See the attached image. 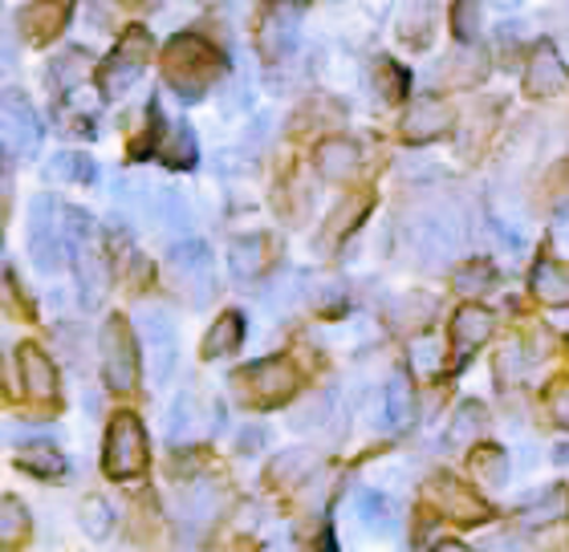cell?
Segmentation results:
<instances>
[{"label":"cell","mask_w":569,"mask_h":552,"mask_svg":"<svg viewBox=\"0 0 569 552\" xmlns=\"http://www.w3.org/2000/svg\"><path fill=\"white\" fill-rule=\"evenodd\" d=\"M216 70H220V58H216V49L208 41L191 33L171 37V46L163 53V73L183 102H200L203 90L216 82Z\"/></svg>","instance_id":"obj_1"},{"label":"cell","mask_w":569,"mask_h":552,"mask_svg":"<svg viewBox=\"0 0 569 552\" xmlns=\"http://www.w3.org/2000/svg\"><path fill=\"white\" fill-rule=\"evenodd\" d=\"M61 212V203L53 195H33L29 200V260H33L37 272H53L66 264V215Z\"/></svg>","instance_id":"obj_2"},{"label":"cell","mask_w":569,"mask_h":552,"mask_svg":"<svg viewBox=\"0 0 569 552\" xmlns=\"http://www.w3.org/2000/svg\"><path fill=\"white\" fill-rule=\"evenodd\" d=\"M102 468L110 480H134L147 471V431L131 411H122L107 426V446H102Z\"/></svg>","instance_id":"obj_3"},{"label":"cell","mask_w":569,"mask_h":552,"mask_svg":"<svg viewBox=\"0 0 569 552\" xmlns=\"http://www.w3.org/2000/svg\"><path fill=\"white\" fill-rule=\"evenodd\" d=\"M147 53H151V37L142 24H131L127 33H122L119 49L102 61V70H98V86H102V94L107 98H122L131 90L134 82L142 78L147 70Z\"/></svg>","instance_id":"obj_4"},{"label":"cell","mask_w":569,"mask_h":552,"mask_svg":"<svg viewBox=\"0 0 569 552\" xmlns=\"http://www.w3.org/2000/svg\"><path fill=\"white\" fill-rule=\"evenodd\" d=\"M139 338H142V350H147V362H151V382L154 387H167L171 374H176V362H179L176 321L167 318L163 309H142Z\"/></svg>","instance_id":"obj_5"},{"label":"cell","mask_w":569,"mask_h":552,"mask_svg":"<svg viewBox=\"0 0 569 552\" xmlns=\"http://www.w3.org/2000/svg\"><path fill=\"white\" fill-rule=\"evenodd\" d=\"M237 387L257 407H277V402H284L297 390V370L284 358H261L249 370H240Z\"/></svg>","instance_id":"obj_6"},{"label":"cell","mask_w":569,"mask_h":552,"mask_svg":"<svg viewBox=\"0 0 569 552\" xmlns=\"http://www.w3.org/2000/svg\"><path fill=\"white\" fill-rule=\"evenodd\" d=\"M102 374L110 390H131L139 378V350H134L131 325L122 318H110L102 325Z\"/></svg>","instance_id":"obj_7"},{"label":"cell","mask_w":569,"mask_h":552,"mask_svg":"<svg viewBox=\"0 0 569 552\" xmlns=\"http://www.w3.org/2000/svg\"><path fill=\"white\" fill-rule=\"evenodd\" d=\"M411 244L423 264H439L460 248V215L448 212H419L411 223Z\"/></svg>","instance_id":"obj_8"},{"label":"cell","mask_w":569,"mask_h":552,"mask_svg":"<svg viewBox=\"0 0 569 552\" xmlns=\"http://www.w3.org/2000/svg\"><path fill=\"white\" fill-rule=\"evenodd\" d=\"M224 426V407L216 402V407H203L200 411V399L196 394H179L176 407H171V419H167V435L176 439H196V435H208V431H220Z\"/></svg>","instance_id":"obj_9"},{"label":"cell","mask_w":569,"mask_h":552,"mask_svg":"<svg viewBox=\"0 0 569 552\" xmlns=\"http://www.w3.org/2000/svg\"><path fill=\"white\" fill-rule=\"evenodd\" d=\"M525 86H529V94H537V98H553L569 90V66L561 61V53L549 46V41H541V46L533 49L529 70H525Z\"/></svg>","instance_id":"obj_10"},{"label":"cell","mask_w":569,"mask_h":552,"mask_svg":"<svg viewBox=\"0 0 569 552\" xmlns=\"http://www.w3.org/2000/svg\"><path fill=\"white\" fill-rule=\"evenodd\" d=\"M4 142L12 154H37V147H41V122H37L33 107L12 90L4 94Z\"/></svg>","instance_id":"obj_11"},{"label":"cell","mask_w":569,"mask_h":552,"mask_svg":"<svg viewBox=\"0 0 569 552\" xmlns=\"http://www.w3.org/2000/svg\"><path fill=\"white\" fill-rule=\"evenodd\" d=\"M451 130V110L439 102V98H416L411 110L403 118V139L423 147V142H436L439 134Z\"/></svg>","instance_id":"obj_12"},{"label":"cell","mask_w":569,"mask_h":552,"mask_svg":"<svg viewBox=\"0 0 569 552\" xmlns=\"http://www.w3.org/2000/svg\"><path fill=\"white\" fill-rule=\"evenodd\" d=\"M297 12L301 9H269L264 12L261 29H257V49L264 58H289L297 49Z\"/></svg>","instance_id":"obj_13"},{"label":"cell","mask_w":569,"mask_h":552,"mask_svg":"<svg viewBox=\"0 0 569 552\" xmlns=\"http://www.w3.org/2000/svg\"><path fill=\"white\" fill-rule=\"evenodd\" d=\"M17 362H21V378H24V394L37 402H49L58 394V370L49 362L46 353L37 350L33 341H24L17 350Z\"/></svg>","instance_id":"obj_14"},{"label":"cell","mask_w":569,"mask_h":552,"mask_svg":"<svg viewBox=\"0 0 569 552\" xmlns=\"http://www.w3.org/2000/svg\"><path fill=\"white\" fill-rule=\"evenodd\" d=\"M358 163H362V154H358V147L350 139H326L318 147V154H313V167H318V175L326 183L350 179L358 171Z\"/></svg>","instance_id":"obj_15"},{"label":"cell","mask_w":569,"mask_h":552,"mask_svg":"<svg viewBox=\"0 0 569 552\" xmlns=\"http://www.w3.org/2000/svg\"><path fill=\"white\" fill-rule=\"evenodd\" d=\"M492 330H497V321H492V313L480 305H463L456 318H451V345L460 353H472L476 345H485L488 338H492Z\"/></svg>","instance_id":"obj_16"},{"label":"cell","mask_w":569,"mask_h":552,"mask_svg":"<svg viewBox=\"0 0 569 552\" xmlns=\"http://www.w3.org/2000/svg\"><path fill=\"white\" fill-rule=\"evenodd\" d=\"M355 516L362 520L370 532H391L395 524H399V508L382 492H375V488H362V492L355 495Z\"/></svg>","instance_id":"obj_17"},{"label":"cell","mask_w":569,"mask_h":552,"mask_svg":"<svg viewBox=\"0 0 569 552\" xmlns=\"http://www.w3.org/2000/svg\"><path fill=\"white\" fill-rule=\"evenodd\" d=\"M488 431V411H485V402H460V411L451 414V423H448V446H468L476 443V439H485Z\"/></svg>","instance_id":"obj_18"},{"label":"cell","mask_w":569,"mask_h":552,"mask_svg":"<svg viewBox=\"0 0 569 552\" xmlns=\"http://www.w3.org/2000/svg\"><path fill=\"white\" fill-rule=\"evenodd\" d=\"M533 293L546 305H569V264L566 260H541L533 269Z\"/></svg>","instance_id":"obj_19"},{"label":"cell","mask_w":569,"mask_h":552,"mask_svg":"<svg viewBox=\"0 0 569 552\" xmlns=\"http://www.w3.org/2000/svg\"><path fill=\"white\" fill-rule=\"evenodd\" d=\"M264 244H269L264 235H240V240H232V248H228V269H232L237 281H252L264 269Z\"/></svg>","instance_id":"obj_20"},{"label":"cell","mask_w":569,"mask_h":552,"mask_svg":"<svg viewBox=\"0 0 569 552\" xmlns=\"http://www.w3.org/2000/svg\"><path fill=\"white\" fill-rule=\"evenodd\" d=\"M431 495L448 500V512H451V516H456V520H468V524H472V520H488V516H492V508H488L485 500H476V495L463 492V488L456 480H436V483H431Z\"/></svg>","instance_id":"obj_21"},{"label":"cell","mask_w":569,"mask_h":552,"mask_svg":"<svg viewBox=\"0 0 569 552\" xmlns=\"http://www.w3.org/2000/svg\"><path fill=\"white\" fill-rule=\"evenodd\" d=\"M73 264H78V277H82V293L90 297V301H102V293H107V284H110V269L102 264V257H98L94 240L82 248H73Z\"/></svg>","instance_id":"obj_22"},{"label":"cell","mask_w":569,"mask_h":552,"mask_svg":"<svg viewBox=\"0 0 569 552\" xmlns=\"http://www.w3.org/2000/svg\"><path fill=\"white\" fill-rule=\"evenodd\" d=\"M17 468L33 471L37 480H61V475H66V459L49 443H29L17 451Z\"/></svg>","instance_id":"obj_23"},{"label":"cell","mask_w":569,"mask_h":552,"mask_svg":"<svg viewBox=\"0 0 569 552\" xmlns=\"http://www.w3.org/2000/svg\"><path fill=\"white\" fill-rule=\"evenodd\" d=\"M566 512H569L566 488H546L537 500H529V508L521 512V520L529 524V529H546V524H558Z\"/></svg>","instance_id":"obj_24"},{"label":"cell","mask_w":569,"mask_h":552,"mask_svg":"<svg viewBox=\"0 0 569 552\" xmlns=\"http://www.w3.org/2000/svg\"><path fill=\"white\" fill-rule=\"evenodd\" d=\"M147 208H151L154 220L163 223V228H171V232H188L191 228V208L176 191H154V200H147Z\"/></svg>","instance_id":"obj_25"},{"label":"cell","mask_w":569,"mask_h":552,"mask_svg":"<svg viewBox=\"0 0 569 552\" xmlns=\"http://www.w3.org/2000/svg\"><path fill=\"white\" fill-rule=\"evenodd\" d=\"M240 341H244V318H240V313H224V318L212 325L208 341H203V353H208V358H224V353L237 350Z\"/></svg>","instance_id":"obj_26"},{"label":"cell","mask_w":569,"mask_h":552,"mask_svg":"<svg viewBox=\"0 0 569 552\" xmlns=\"http://www.w3.org/2000/svg\"><path fill=\"white\" fill-rule=\"evenodd\" d=\"M382 407H387V414H382V423L387 426H403L411 423V387H407V378H391L387 382V390H382Z\"/></svg>","instance_id":"obj_27"},{"label":"cell","mask_w":569,"mask_h":552,"mask_svg":"<svg viewBox=\"0 0 569 552\" xmlns=\"http://www.w3.org/2000/svg\"><path fill=\"white\" fill-rule=\"evenodd\" d=\"M179 516L191 520V524H203V520L216 516V488L212 483H196L179 495Z\"/></svg>","instance_id":"obj_28"},{"label":"cell","mask_w":569,"mask_h":552,"mask_svg":"<svg viewBox=\"0 0 569 552\" xmlns=\"http://www.w3.org/2000/svg\"><path fill=\"white\" fill-rule=\"evenodd\" d=\"M49 179H58V183H90L94 179V163L82 151H61L49 163Z\"/></svg>","instance_id":"obj_29"},{"label":"cell","mask_w":569,"mask_h":552,"mask_svg":"<svg viewBox=\"0 0 569 552\" xmlns=\"http://www.w3.org/2000/svg\"><path fill=\"white\" fill-rule=\"evenodd\" d=\"M472 471L485 483L500 488V483L509 480V455H505L500 446H476V451H472Z\"/></svg>","instance_id":"obj_30"},{"label":"cell","mask_w":569,"mask_h":552,"mask_svg":"<svg viewBox=\"0 0 569 552\" xmlns=\"http://www.w3.org/2000/svg\"><path fill=\"white\" fill-rule=\"evenodd\" d=\"M82 529H86V536L90 541H107L110 536V529H114V512H110V504L102 500V495H90L82 504Z\"/></svg>","instance_id":"obj_31"},{"label":"cell","mask_w":569,"mask_h":552,"mask_svg":"<svg viewBox=\"0 0 569 552\" xmlns=\"http://www.w3.org/2000/svg\"><path fill=\"white\" fill-rule=\"evenodd\" d=\"M24 532H29V512H24L17 495H4V508H0V541H4V549L24 541Z\"/></svg>","instance_id":"obj_32"},{"label":"cell","mask_w":569,"mask_h":552,"mask_svg":"<svg viewBox=\"0 0 569 552\" xmlns=\"http://www.w3.org/2000/svg\"><path fill=\"white\" fill-rule=\"evenodd\" d=\"M171 260H176L183 272H208V264H212V252H208V244H203V240H179V244L171 248Z\"/></svg>","instance_id":"obj_33"},{"label":"cell","mask_w":569,"mask_h":552,"mask_svg":"<svg viewBox=\"0 0 569 552\" xmlns=\"http://www.w3.org/2000/svg\"><path fill=\"white\" fill-rule=\"evenodd\" d=\"M443 365V345H439L436 338H423L411 345V374L419 378H431Z\"/></svg>","instance_id":"obj_34"},{"label":"cell","mask_w":569,"mask_h":552,"mask_svg":"<svg viewBox=\"0 0 569 552\" xmlns=\"http://www.w3.org/2000/svg\"><path fill=\"white\" fill-rule=\"evenodd\" d=\"M492 281H497V272H492V264L488 260H476V264H468V269L460 272V281H456V289L460 293H488L492 289Z\"/></svg>","instance_id":"obj_35"},{"label":"cell","mask_w":569,"mask_h":552,"mask_svg":"<svg viewBox=\"0 0 569 552\" xmlns=\"http://www.w3.org/2000/svg\"><path fill=\"white\" fill-rule=\"evenodd\" d=\"M78 73H82V49H70L49 66V82H58V90H70L78 82Z\"/></svg>","instance_id":"obj_36"},{"label":"cell","mask_w":569,"mask_h":552,"mask_svg":"<svg viewBox=\"0 0 569 552\" xmlns=\"http://www.w3.org/2000/svg\"><path fill=\"white\" fill-rule=\"evenodd\" d=\"M451 17H456V33L463 41H472L476 29H480V9L476 4H451Z\"/></svg>","instance_id":"obj_37"},{"label":"cell","mask_w":569,"mask_h":552,"mask_svg":"<svg viewBox=\"0 0 569 552\" xmlns=\"http://www.w3.org/2000/svg\"><path fill=\"white\" fill-rule=\"evenodd\" d=\"M313 463H318V459L309 455V451H289V455H281L273 463V475H277V480H281V475H284V480H297L293 471L297 468H313Z\"/></svg>","instance_id":"obj_38"},{"label":"cell","mask_w":569,"mask_h":552,"mask_svg":"<svg viewBox=\"0 0 569 552\" xmlns=\"http://www.w3.org/2000/svg\"><path fill=\"white\" fill-rule=\"evenodd\" d=\"M261 446H264V426H244L240 431V443H237L240 455H257Z\"/></svg>","instance_id":"obj_39"},{"label":"cell","mask_w":569,"mask_h":552,"mask_svg":"<svg viewBox=\"0 0 569 552\" xmlns=\"http://www.w3.org/2000/svg\"><path fill=\"white\" fill-rule=\"evenodd\" d=\"M553 414H558V423L569 426V387L553 390Z\"/></svg>","instance_id":"obj_40"},{"label":"cell","mask_w":569,"mask_h":552,"mask_svg":"<svg viewBox=\"0 0 569 552\" xmlns=\"http://www.w3.org/2000/svg\"><path fill=\"white\" fill-rule=\"evenodd\" d=\"M436 552H472V549H463V544H456V541H443V544H436Z\"/></svg>","instance_id":"obj_41"},{"label":"cell","mask_w":569,"mask_h":552,"mask_svg":"<svg viewBox=\"0 0 569 552\" xmlns=\"http://www.w3.org/2000/svg\"><path fill=\"white\" fill-rule=\"evenodd\" d=\"M553 459H558V463H569V443L558 446V451H553Z\"/></svg>","instance_id":"obj_42"}]
</instances>
